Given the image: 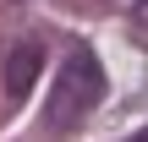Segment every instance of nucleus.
Listing matches in <instances>:
<instances>
[{"label": "nucleus", "instance_id": "obj_1", "mask_svg": "<svg viewBox=\"0 0 148 142\" xmlns=\"http://www.w3.org/2000/svg\"><path fill=\"white\" fill-rule=\"evenodd\" d=\"M104 99V66L88 44H71L66 60H60V82H55V99H49V126L55 131H71L93 104Z\"/></svg>", "mask_w": 148, "mask_h": 142}, {"label": "nucleus", "instance_id": "obj_2", "mask_svg": "<svg viewBox=\"0 0 148 142\" xmlns=\"http://www.w3.org/2000/svg\"><path fill=\"white\" fill-rule=\"evenodd\" d=\"M38 66H44V49L38 44H16L11 55H5V71H0V82H5V99L11 104H22L27 93H33V82H38Z\"/></svg>", "mask_w": 148, "mask_h": 142}, {"label": "nucleus", "instance_id": "obj_3", "mask_svg": "<svg viewBox=\"0 0 148 142\" xmlns=\"http://www.w3.org/2000/svg\"><path fill=\"white\" fill-rule=\"evenodd\" d=\"M132 22H137V27H148V0H137V5H132Z\"/></svg>", "mask_w": 148, "mask_h": 142}, {"label": "nucleus", "instance_id": "obj_4", "mask_svg": "<svg viewBox=\"0 0 148 142\" xmlns=\"http://www.w3.org/2000/svg\"><path fill=\"white\" fill-rule=\"evenodd\" d=\"M132 142H148V131H137V137H132Z\"/></svg>", "mask_w": 148, "mask_h": 142}]
</instances>
